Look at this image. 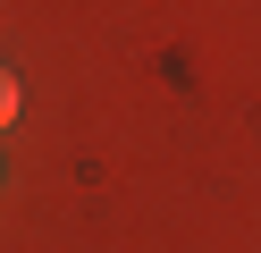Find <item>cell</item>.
I'll return each mask as SVG.
<instances>
[{"label": "cell", "instance_id": "6da1fadb", "mask_svg": "<svg viewBox=\"0 0 261 253\" xmlns=\"http://www.w3.org/2000/svg\"><path fill=\"white\" fill-rule=\"evenodd\" d=\"M25 110V93H17V76H9V67H0V127H9V118Z\"/></svg>", "mask_w": 261, "mask_h": 253}]
</instances>
